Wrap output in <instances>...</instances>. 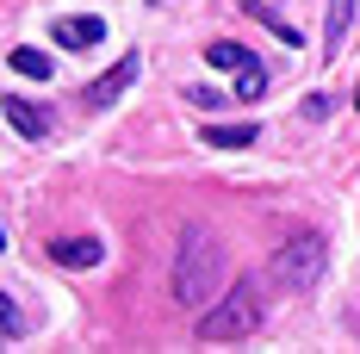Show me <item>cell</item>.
<instances>
[{"instance_id":"2e32d148","label":"cell","mask_w":360,"mask_h":354,"mask_svg":"<svg viewBox=\"0 0 360 354\" xmlns=\"http://www.w3.org/2000/svg\"><path fill=\"white\" fill-rule=\"evenodd\" d=\"M0 248H6V230H0Z\"/></svg>"},{"instance_id":"8992f818","label":"cell","mask_w":360,"mask_h":354,"mask_svg":"<svg viewBox=\"0 0 360 354\" xmlns=\"http://www.w3.org/2000/svg\"><path fill=\"white\" fill-rule=\"evenodd\" d=\"M50 261L56 267H100L106 261V243L100 236H56L50 243Z\"/></svg>"},{"instance_id":"277c9868","label":"cell","mask_w":360,"mask_h":354,"mask_svg":"<svg viewBox=\"0 0 360 354\" xmlns=\"http://www.w3.org/2000/svg\"><path fill=\"white\" fill-rule=\"evenodd\" d=\"M137 75H143V50H131V56H118L106 75H94V81L81 87V106H87V112H106L112 100H118V94L137 81Z\"/></svg>"},{"instance_id":"52a82bcc","label":"cell","mask_w":360,"mask_h":354,"mask_svg":"<svg viewBox=\"0 0 360 354\" xmlns=\"http://www.w3.org/2000/svg\"><path fill=\"white\" fill-rule=\"evenodd\" d=\"M354 25V0H329V19H323V56H342V37Z\"/></svg>"},{"instance_id":"7c38bea8","label":"cell","mask_w":360,"mask_h":354,"mask_svg":"<svg viewBox=\"0 0 360 354\" xmlns=\"http://www.w3.org/2000/svg\"><path fill=\"white\" fill-rule=\"evenodd\" d=\"M32 323H25V311L13 305V292H0V342H19Z\"/></svg>"},{"instance_id":"ba28073f","label":"cell","mask_w":360,"mask_h":354,"mask_svg":"<svg viewBox=\"0 0 360 354\" xmlns=\"http://www.w3.org/2000/svg\"><path fill=\"white\" fill-rule=\"evenodd\" d=\"M6 118H13L19 137H44V131H50V112L37 106V100H6Z\"/></svg>"},{"instance_id":"9c48e42d","label":"cell","mask_w":360,"mask_h":354,"mask_svg":"<svg viewBox=\"0 0 360 354\" xmlns=\"http://www.w3.org/2000/svg\"><path fill=\"white\" fill-rule=\"evenodd\" d=\"M255 137H261V125H249V118L243 125H205V143L212 149H249Z\"/></svg>"},{"instance_id":"3957f363","label":"cell","mask_w":360,"mask_h":354,"mask_svg":"<svg viewBox=\"0 0 360 354\" xmlns=\"http://www.w3.org/2000/svg\"><path fill=\"white\" fill-rule=\"evenodd\" d=\"M323 267H329V243L317 230H292L286 243L274 248V280L292 286V292H311L323 280Z\"/></svg>"},{"instance_id":"30bf717a","label":"cell","mask_w":360,"mask_h":354,"mask_svg":"<svg viewBox=\"0 0 360 354\" xmlns=\"http://www.w3.org/2000/svg\"><path fill=\"white\" fill-rule=\"evenodd\" d=\"M205 63H212V69H230V75H236V69H249V63H255V50H249V44H230V37H217L212 50H205Z\"/></svg>"},{"instance_id":"6da1fadb","label":"cell","mask_w":360,"mask_h":354,"mask_svg":"<svg viewBox=\"0 0 360 354\" xmlns=\"http://www.w3.org/2000/svg\"><path fill=\"white\" fill-rule=\"evenodd\" d=\"M217 286H224V243H217L205 224L180 230V255H174V298L193 311V305H212Z\"/></svg>"},{"instance_id":"5bb4252c","label":"cell","mask_w":360,"mask_h":354,"mask_svg":"<svg viewBox=\"0 0 360 354\" xmlns=\"http://www.w3.org/2000/svg\"><path fill=\"white\" fill-rule=\"evenodd\" d=\"M329 106H335L329 94H304V118H329Z\"/></svg>"},{"instance_id":"7a4b0ae2","label":"cell","mask_w":360,"mask_h":354,"mask_svg":"<svg viewBox=\"0 0 360 354\" xmlns=\"http://www.w3.org/2000/svg\"><path fill=\"white\" fill-rule=\"evenodd\" d=\"M261 329V298H255V280H236L224 298L205 305V317H199V342H243Z\"/></svg>"},{"instance_id":"8fae6325","label":"cell","mask_w":360,"mask_h":354,"mask_svg":"<svg viewBox=\"0 0 360 354\" xmlns=\"http://www.w3.org/2000/svg\"><path fill=\"white\" fill-rule=\"evenodd\" d=\"M6 63L25 75V81H50V56H44V50H32V44H19V50H13Z\"/></svg>"},{"instance_id":"4fadbf2b","label":"cell","mask_w":360,"mask_h":354,"mask_svg":"<svg viewBox=\"0 0 360 354\" xmlns=\"http://www.w3.org/2000/svg\"><path fill=\"white\" fill-rule=\"evenodd\" d=\"M261 87H267V69H261V63L236 69V100H261Z\"/></svg>"},{"instance_id":"5b68a950","label":"cell","mask_w":360,"mask_h":354,"mask_svg":"<svg viewBox=\"0 0 360 354\" xmlns=\"http://www.w3.org/2000/svg\"><path fill=\"white\" fill-rule=\"evenodd\" d=\"M50 32H56L63 50H100V44H106V19H100V13H69V19H56Z\"/></svg>"},{"instance_id":"9a60e30c","label":"cell","mask_w":360,"mask_h":354,"mask_svg":"<svg viewBox=\"0 0 360 354\" xmlns=\"http://www.w3.org/2000/svg\"><path fill=\"white\" fill-rule=\"evenodd\" d=\"M186 100H193V106H199V112H212V106H224V94H212V87H193V94H186Z\"/></svg>"}]
</instances>
